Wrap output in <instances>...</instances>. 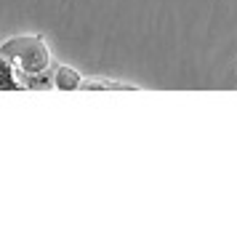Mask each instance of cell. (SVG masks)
<instances>
[{"mask_svg": "<svg viewBox=\"0 0 237 248\" xmlns=\"http://www.w3.org/2000/svg\"><path fill=\"white\" fill-rule=\"evenodd\" d=\"M3 54L14 62V67L22 70V75L43 72L48 67V48L43 46L40 38H14L3 48Z\"/></svg>", "mask_w": 237, "mask_h": 248, "instance_id": "6da1fadb", "label": "cell"}, {"mask_svg": "<svg viewBox=\"0 0 237 248\" xmlns=\"http://www.w3.org/2000/svg\"><path fill=\"white\" fill-rule=\"evenodd\" d=\"M80 83H83L80 75H77L75 70H70V67H61L54 78V86H59V88H77Z\"/></svg>", "mask_w": 237, "mask_h": 248, "instance_id": "3957f363", "label": "cell"}, {"mask_svg": "<svg viewBox=\"0 0 237 248\" xmlns=\"http://www.w3.org/2000/svg\"><path fill=\"white\" fill-rule=\"evenodd\" d=\"M19 86H22V83H16L14 62L0 51V88H3V91H14V88H19Z\"/></svg>", "mask_w": 237, "mask_h": 248, "instance_id": "7a4b0ae2", "label": "cell"}]
</instances>
